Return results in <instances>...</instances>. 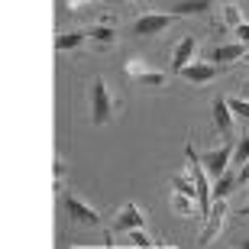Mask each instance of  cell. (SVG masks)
Masks as SVG:
<instances>
[{
	"label": "cell",
	"instance_id": "cell-22",
	"mask_svg": "<svg viewBox=\"0 0 249 249\" xmlns=\"http://www.w3.org/2000/svg\"><path fill=\"white\" fill-rule=\"evenodd\" d=\"M233 107V113L240 117V120H249V101H243V97H227Z\"/></svg>",
	"mask_w": 249,
	"mask_h": 249
},
{
	"label": "cell",
	"instance_id": "cell-13",
	"mask_svg": "<svg viewBox=\"0 0 249 249\" xmlns=\"http://www.w3.org/2000/svg\"><path fill=\"white\" fill-rule=\"evenodd\" d=\"M213 0H178L172 3L168 13H175V17H201V13H211Z\"/></svg>",
	"mask_w": 249,
	"mask_h": 249
},
{
	"label": "cell",
	"instance_id": "cell-4",
	"mask_svg": "<svg viewBox=\"0 0 249 249\" xmlns=\"http://www.w3.org/2000/svg\"><path fill=\"white\" fill-rule=\"evenodd\" d=\"M207 227H204V233H201V246H211L217 236H220V230H223V220H227V197H217V201L211 204V211H207Z\"/></svg>",
	"mask_w": 249,
	"mask_h": 249
},
{
	"label": "cell",
	"instance_id": "cell-9",
	"mask_svg": "<svg viewBox=\"0 0 249 249\" xmlns=\"http://www.w3.org/2000/svg\"><path fill=\"white\" fill-rule=\"evenodd\" d=\"M178 74H181L185 81H191V84L201 88V84H207V81L217 78V65H213V62H191V65H185Z\"/></svg>",
	"mask_w": 249,
	"mask_h": 249
},
{
	"label": "cell",
	"instance_id": "cell-3",
	"mask_svg": "<svg viewBox=\"0 0 249 249\" xmlns=\"http://www.w3.org/2000/svg\"><path fill=\"white\" fill-rule=\"evenodd\" d=\"M123 74L136 84H152V88H162V84H165V71L152 68L146 58H129V62L123 65Z\"/></svg>",
	"mask_w": 249,
	"mask_h": 249
},
{
	"label": "cell",
	"instance_id": "cell-20",
	"mask_svg": "<svg viewBox=\"0 0 249 249\" xmlns=\"http://www.w3.org/2000/svg\"><path fill=\"white\" fill-rule=\"evenodd\" d=\"M126 236H129V246H156V240H152V236H149V233L142 230V227H136V230H129Z\"/></svg>",
	"mask_w": 249,
	"mask_h": 249
},
{
	"label": "cell",
	"instance_id": "cell-15",
	"mask_svg": "<svg viewBox=\"0 0 249 249\" xmlns=\"http://www.w3.org/2000/svg\"><path fill=\"white\" fill-rule=\"evenodd\" d=\"M88 36L97 42L101 49H110L113 42H117V33H113V26H107V23H101V26H94V29H88Z\"/></svg>",
	"mask_w": 249,
	"mask_h": 249
},
{
	"label": "cell",
	"instance_id": "cell-21",
	"mask_svg": "<svg viewBox=\"0 0 249 249\" xmlns=\"http://www.w3.org/2000/svg\"><path fill=\"white\" fill-rule=\"evenodd\" d=\"M233 162H240V165H246V162H249V133L236 142V146H233Z\"/></svg>",
	"mask_w": 249,
	"mask_h": 249
},
{
	"label": "cell",
	"instance_id": "cell-11",
	"mask_svg": "<svg viewBox=\"0 0 249 249\" xmlns=\"http://www.w3.org/2000/svg\"><path fill=\"white\" fill-rule=\"evenodd\" d=\"M246 55V42H230V46H213L211 49V58L213 65H230L236 62V58Z\"/></svg>",
	"mask_w": 249,
	"mask_h": 249
},
{
	"label": "cell",
	"instance_id": "cell-7",
	"mask_svg": "<svg viewBox=\"0 0 249 249\" xmlns=\"http://www.w3.org/2000/svg\"><path fill=\"white\" fill-rule=\"evenodd\" d=\"M172 23H175V13H142L133 23V33L136 36H156V33H165Z\"/></svg>",
	"mask_w": 249,
	"mask_h": 249
},
{
	"label": "cell",
	"instance_id": "cell-10",
	"mask_svg": "<svg viewBox=\"0 0 249 249\" xmlns=\"http://www.w3.org/2000/svg\"><path fill=\"white\" fill-rule=\"evenodd\" d=\"M211 110H213V123L220 126L223 136H233V117H236V113H233L230 101H227V97H220V101H213Z\"/></svg>",
	"mask_w": 249,
	"mask_h": 249
},
{
	"label": "cell",
	"instance_id": "cell-14",
	"mask_svg": "<svg viewBox=\"0 0 249 249\" xmlns=\"http://www.w3.org/2000/svg\"><path fill=\"white\" fill-rule=\"evenodd\" d=\"M84 39H91L88 33H58L55 36V52H74L84 46Z\"/></svg>",
	"mask_w": 249,
	"mask_h": 249
},
{
	"label": "cell",
	"instance_id": "cell-18",
	"mask_svg": "<svg viewBox=\"0 0 249 249\" xmlns=\"http://www.w3.org/2000/svg\"><path fill=\"white\" fill-rule=\"evenodd\" d=\"M194 197H188V194H181V191H175L172 194V207H175V213H181V217H188V213L194 211Z\"/></svg>",
	"mask_w": 249,
	"mask_h": 249
},
{
	"label": "cell",
	"instance_id": "cell-17",
	"mask_svg": "<svg viewBox=\"0 0 249 249\" xmlns=\"http://www.w3.org/2000/svg\"><path fill=\"white\" fill-rule=\"evenodd\" d=\"M236 185H240V181H236L233 175H227V172H223V175L217 178V185H213V201H217V197H230V191H233Z\"/></svg>",
	"mask_w": 249,
	"mask_h": 249
},
{
	"label": "cell",
	"instance_id": "cell-23",
	"mask_svg": "<svg viewBox=\"0 0 249 249\" xmlns=\"http://www.w3.org/2000/svg\"><path fill=\"white\" fill-rule=\"evenodd\" d=\"M230 33L236 36V42H246V46H249V23H246V19H243L236 29H230Z\"/></svg>",
	"mask_w": 249,
	"mask_h": 249
},
{
	"label": "cell",
	"instance_id": "cell-30",
	"mask_svg": "<svg viewBox=\"0 0 249 249\" xmlns=\"http://www.w3.org/2000/svg\"><path fill=\"white\" fill-rule=\"evenodd\" d=\"M246 62H249V52H246Z\"/></svg>",
	"mask_w": 249,
	"mask_h": 249
},
{
	"label": "cell",
	"instance_id": "cell-24",
	"mask_svg": "<svg viewBox=\"0 0 249 249\" xmlns=\"http://www.w3.org/2000/svg\"><path fill=\"white\" fill-rule=\"evenodd\" d=\"M52 175H55V188H62V178H65V162H62V159L55 162V168H52Z\"/></svg>",
	"mask_w": 249,
	"mask_h": 249
},
{
	"label": "cell",
	"instance_id": "cell-26",
	"mask_svg": "<svg viewBox=\"0 0 249 249\" xmlns=\"http://www.w3.org/2000/svg\"><path fill=\"white\" fill-rule=\"evenodd\" d=\"M240 213H243V217H249V204H246V207H243V211H240Z\"/></svg>",
	"mask_w": 249,
	"mask_h": 249
},
{
	"label": "cell",
	"instance_id": "cell-12",
	"mask_svg": "<svg viewBox=\"0 0 249 249\" xmlns=\"http://www.w3.org/2000/svg\"><path fill=\"white\" fill-rule=\"evenodd\" d=\"M194 55H197V39H194V36H185V39H181V42L175 46V58H172V68H175V71H181L185 65H191V58H194Z\"/></svg>",
	"mask_w": 249,
	"mask_h": 249
},
{
	"label": "cell",
	"instance_id": "cell-8",
	"mask_svg": "<svg viewBox=\"0 0 249 249\" xmlns=\"http://www.w3.org/2000/svg\"><path fill=\"white\" fill-rule=\"evenodd\" d=\"M201 162H204V168H207V175H211V178H220L223 172H227V165L233 162V142H223L220 149L204 152Z\"/></svg>",
	"mask_w": 249,
	"mask_h": 249
},
{
	"label": "cell",
	"instance_id": "cell-29",
	"mask_svg": "<svg viewBox=\"0 0 249 249\" xmlns=\"http://www.w3.org/2000/svg\"><path fill=\"white\" fill-rule=\"evenodd\" d=\"M227 3H236V0H227Z\"/></svg>",
	"mask_w": 249,
	"mask_h": 249
},
{
	"label": "cell",
	"instance_id": "cell-2",
	"mask_svg": "<svg viewBox=\"0 0 249 249\" xmlns=\"http://www.w3.org/2000/svg\"><path fill=\"white\" fill-rule=\"evenodd\" d=\"M113 110H117V101H113V94L107 91V81L104 78H94L91 81V120L97 126L104 123H110Z\"/></svg>",
	"mask_w": 249,
	"mask_h": 249
},
{
	"label": "cell",
	"instance_id": "cell-19",
	"mask_svg": "<svg viewBox=\"0 0 249 249\" xmlns=\"http://www.w3.org/2000/svg\"><path fill=\"white\" fill-rule=\"evenodd\" d=\"M240 23H243L240 7H236V3H227V7H223V26H227V29H236Z\"/></svg>",
	"mask_w": 249,
	"mask_h": 249
},
{
	"label": "cell",
	"instance_id": "cell-27",
	"mask_svg": "<svg viewBox=\"0 0 249 249\" xmlns=\"http://www.w3.org/2000/svg\"><path fill=\"white\" fill-rule=\"evenodd\" d=\"M243 249H249V240H243Z\"/></svg>",
	"mask_w": 249,
	"mask_h": 249
},
{
	"label": "cell",
	"instance_id": "cell-28",
	"mask_svg": "<svg viewBox=\"0 0 249 249\" xmlns=\"http://www.w3.org/2000/svg\"><path fill=\"white\" fill-rule=\"evenodd\" d=\"M123 3H139V0H123Z\"/></svg>",
	"mask_w": 249,
	"mask_h": 249
},
{
	"label": "cell",
	"instance_id": "cell-5",
	"mask_svg": "<svg viewBox=\"0 0 249 249\" xmlns=\"http://www.w3.org/2000/svg\"><path fill=\"white\" fill-rule=\"evenodd\" d=\"M65 213H68L74 223H84V227H97V223H101V213L94 211L91 204H84L78 194H65Z\"/></svg>",
	"mask_w": 249,
	"mask_h": 249
},
{
	"label": "cell",
	"instance_id": "cell-6",
	"mask_svg": "<svg viewBox=\"0 0 249 249\" xmlns=\"http://www.w3.org/2000/svg\"><path fill=\"white\" fill-rule=\"evenodd\" d=\"M142 223H146V211L139 204L126 201L117 211V217H113V233H129V230H136V227H142Z\"/></svg>",
	"mask_w": 249,
	"mask_h": 249
},
{
	"label": "cell",
	"instance_id": "cell-25",
	"mask_svg": "<svg viewBox=\"0 0 249 249\" xmlns=\"http://www.w3.org/2000/svg\"><path fill=\"white\" fill-rule=\"evenodd\" d=\"M91 0H68V10H84Z\"/></svg>",
	"mask_w": 249,
	"mask_h": 249
},
{
	"label": "cell",
	"instance_id": "cell-1",
	"mask_svg": "<svg viewBox=\"0 0 249 249\" xmlns=\"http://www.w3.org/2000/svg\"><path fill=\"white\" fill-rule=\"evenodd\" d=\"M185 159H188V172H191L194 185H197V211H201V217H207V211H211V204H213L211 175H207V168H204L201 156L191 149V142H188V149H185Z\"/></svg>",
	"mask_w": 249,
	"mask_h": 249
},
{
	"label": "cell",
	"instance_id": "cell-16",
	"mask_svg": "<svg viewBox=\"0 0 249 249\" xmlns=\"http://www.w3.org/2000/svg\"><path fill=\"white\" fill-rule=\"evenodd\" d=\"M172 188H175V191H181V194H188V197H194V201H197V185H194L191 172H185V175H172Z\"/></svg>",
	"mask_w": 249,
	"mask_h": 249
}]
</instances>
